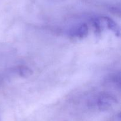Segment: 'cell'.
Masks as SVG:
<instances>
[{
    "mask_svg": "<svg viewBox=\"0 0 121 121\" xmlns=\"http://www.w3.org/2000/svg\"><path fill=\"white\" fill-rule=\"evenodd\" d=\"M93 26L97 33H100L105 28L112 31L116 36L121 35V28L119 25L108 17H100L93 20Z\"/></svg>",
    "mask_w": 121,
    "mask_h": 121,
    "instance_id": "1",
    "label": "cell"
},
{
    "mask_svg": "<svg viewBox=\"0 0 121 121\" xmlns=\"http://www.w3.org/2000/svg\"><path fill=\"white\" fill-rule=\"evenodd\" d=\"M118 103L117 98L113 95L108 92H102L98 95L96 99V105L100 110H107Z\"/></svg>",
    "mask_w": 121,
    "mask_h": 121,
    "instance_id": "2",
    "label": "cell"
},
{
    "mask_svg": "<svg viewBox=\"0 0 121 121\" xmlns=\"http://www.w3.org/2000/svg\"><path fill=\"white\" fill-rule=\"evenodd\" d=\"M88 26L83 23L72 28L70 31V35L78 39H83L88 35Z\"/></svg>",
    "mask_w": 121,
    "mask_h": 121,
    "instance_id": "3",
    "label": "cell"
},
{
    "mask_svg": "<svg viewBox=\"0 0 121 121\" xmlns=\"http://www.w3.org/2000/svg\"><path fill=\"white\" fill-rule=\"evenodd\" d=\"M16 70L19 76L25 78H28L31 76L33 73L32 70L26 66H18Z\"/></svg>",
    "mask_w": 121,
    "mask_h": 121,
    "instance_id": "4",
    "label": "cell"
}]
</instances>
